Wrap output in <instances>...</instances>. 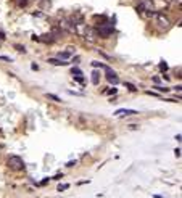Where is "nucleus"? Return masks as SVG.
<instances>
[{"mask_svg": "<svg viewBox=\"0 0 182 198\" xmlns=\"http://www.w3.org/2000/svg\"><path fill=\"white\" fill-rule=\"evenodd\" d=\"M58 56H60V58H63V60H65V58H69V56H71V52H63V53L60 52Z\"/></svg>", "mask_w": 182, "mask_h": 198, "instance_id": "obj_13", "label": "nucleus"}, {"mask_svg": "<svg viewBox=\"0 0 182 198\" xmlns=\"http://www.w3.org/2000/svg\"><path fill=\"white\" fill-rule=\"evenodd\" d=\"M18 5H19V7H26V5H28V0H18Z\"/></svg>", "mask_w": 182, "mask_h": 198, "instance_id": "obj_16", "label": "nucleus"}, {"mask_svg": "<svg viewBox=\"0 0 182 198\" xmlns=\"http://www.w3.org/2000/svg\"><path fill=\"white\" fill-rule=\"evenodd\" d=\"M106 71H108V74H106V79H108L111 84H115V85H116V84L119 82V79H118V76H116V73H111L110 69H106Z\"/></svg>", "mask_w": 182, "mask_h": 198, "instance_id": "obj_6", "label": "nucleus"}, {"mask_svg": "<svg viewBox=\"0 0 182 198\" xmlns=\"http://www.w3.org/2000/svg\"><path fill=\"white\" fill-rule=\"evenodd\" d=\"M0 40H5V35H3V32H0Z\"/></svg>", "mask_w": 182, "mask_h": 198, "instance_id": "obj_24", "label": "nucleus"}, {"mask_svg": "<svg viewBox=\"0 0 182 198\" xmlns=\"http://www.w3.org/2000/svg\"><path fill=\"white\" fill-rule=\"evenodd\" d=\"M84 37H85V40H89V42H95V40H97V37H98L97 29H94V28H85Z\"/></svg>", "mask_w": 182, "mask_h": 198, "instance_id": "obj_4", "label": "nucleus"}, {"mask_svg": "<svg viewBox=\"0 0 182 198\" xmlns=\"http://www.w3.org/2000/svg\"><path fill=\"white\" fill-rule=\"evenodd\" d=\"M0 60H2V61H7V63L13 61V60H11V58H8V56H0Z\"/></svg>", "mask_w": 182, "mask_h": 198, "instance_id": "obj_21", "label": "nucleus"}, {"mask_svg": "<svg viewBox=\"0 0 182 198\" xmlns=\"http://www.w3.org/2000/svg\"><path fill=\"white\" fill-rule=\"evenodd\" d=\"M50 5H52V2H50V0H44V2H42V8L44 7H49L50 8Z\"/></svg>", "mask_w": 182, "mask_h": 198, "instance_id": "obj_17", "label": "nucleus"}, {"mask_svg": "<svg viewBox=\"0 0 182 198\" xmlns=\"http://www.w3.org/2000/svg\"><path fill=\"white\" fill-rule=\"evenodd\" d=\"M139 111H135V110H118L116 111V116H131V115H137Z\"/></svg>", "mask_w": 182, "mask_h": 198, "instance_id": "obj_7", "label": "nucleus"}, {"mask_svg": "<svg viewBox=\"0 0 182 198\" xmlns=\"http://www.w3.org/2000/svg\"><path fill=\"white\" fill-rule=\"evenodd\" d=\"M160 69L161 71H166V69H168V65H166V63H160Z\"/></svg>", "mask_w": 182, "mask_h": 198, "instance_id": "obj_18", "label": "nucleus"}, {"mask_svg": "<svg viewBox=\"0 0 182 198\" xmlns=\"http://www.w3.org/2000/svg\"><path fill=\"white\" fill-rule=\"evenodd\" d=\"M47 98H50V100H53V101H61V98L53 95V94H47Z\"/></svg>", "mask_w": 182, "mask_h": 198, "instance_id": "obj_12", "label": "nucleus"}, {"mask_svg": "<svg viewBox=\"0 0 182 198\" xmlns=\"http://www.w3.org/2000/svg\"><path fill=\"white\" fill-rule=\"evenodd\" d=\"M155 19H156L158 26H160L161 29H168L169 26H171V21H169V18L166 16L165 13H160V11H155Z\"/></svg>", "mask_w": 182, "mask_h": 198, "instance_id": "obj_3", "label": "nucleus"}, {"mask_svg": "<svg viewBox=\"0 0 182 198\" xmlns=\"http://www.w3.org/2000/svg\"><path fill=\"white\" fill-rule=\"evenodd\" d=\"M8 167H11L13 171H21L23 167H24V161H23V158L16 156V155H13V156L8 158Z\"/></svg>", "mask_w": 182, "mask_h": 198, "instance_id": "obj_2", "label": "nucleus"}, {"mask_svg": "<svg viewBox=\"0 0 182 198\" xmlns=\"http://www.w3.org/2000/svg\"><path fill=\"white\" fill-rule=\"evenodd\" d=\"M98 82H100V73H98V71H94V73H92V84L98 85Z\"/></svg>", "mask_w": 182, "mask_h": 198, "instance_id": "obj_9", "label": "nucleus"}, {"mask_svg": "<svg viewBox=\"0 0 182 198\" xmlns=\"http://www.w3.org/2000/svg\"><path fill=\"white\" fill-rule=\"evenodd\" d=\"M49 63H50V65H55V66H65V65H68V61H60V60H55V58H50Z\"/></svg>", "mask_w": 182, "mask_h": 198, "instance_id": "obj_10", "label": "nucleus"}, {"mask_svg": "<svg viewBox=\"0 0 182 198\" xmlns=\"http://www.w3.org/2000/svg\"><path fill=\"white\" fill-rule=\"evenodd\" d=\"M137 11H139L142 16H153L155 15L153 0H139V3H137Z\"/></svg>", "mask_w": 182, "mask_h": 198, "instance_id": "obj_1", "label": "nucleus"}, {"mask_svg": "<svg viewBox=\"0 0 182 198\" xmlns=\"http://www.w3.org/2000/svg\"><path fill=\"white\" fill-rule=\"evenodd\" d=\"M126 87H127V89H129L131 92H135V90H137V89H135V87H134V85H132V84H131V82H126Z\"/></svg>", "mask_w": 182, "mask_h": 198, "instance_id": "obj_15", "label": "nucleus"}, {"mask_svg": "<svg viewBox=\"0 0 182 198\" xmlns=\"http://www.w3.org/2000/svg\"><path fill=\"white\" fill-rule=\"evenodd\" d=\"M92 65H94L95 68H105V66H103L102 63H98V61H94V63H92Z\"/></svg>", "mask_w": 182, "mask_h": 198, "instance_id": "obj_20", "label": "nucleus"}, {"mask_svg": "<svg viewBox=\"0 0 182 198\" xmlns=\"http://www.w3.org/2000/svg\"><path fill=\"white\" fill-rule=\"evenodd\" d=\"M174 155H176L177 158L181 156V148H176V150H174Z\"/></svg>", "mask_w": 182, "mask_h": 198, "instance_id": "obj_22", "label": "nucleus"}, {"mask_svg": "<svg viewBox=\"0 0 182 198\" xmlns=\"http://www.w3.org/2000/svg\"><path fill=\"white\" fill-rule=\"evenodd\" d=\"M73 77L76 81H79V82H84V77H82V73H81V69H77V68H73Z\"/></svg>", "mask_w": 182, "mask_h": 198, "instance_id": "obj_8", "label": "nucleus"}, {"mask_svg": "<svg viewBox=\"0 0 182 198\" xmlns=\"http://www.w3.org/2000/svg\"><path fill=\"white\" fill-rule=\"evenodd\" d=\"M113 31H115V28L113 26H100V28L97 29V34L98 35H102V37H108V35L113 34Z\"/></svg>", "mask_w": 182, "mask_h": 198, "instance_id": "obj_5", "label": "nucleus"}, {"mask_svg": "<svg viewBox=\"0 0 182 198\" xmlns=\"http://www.w3.org/2000/svg\"><path fill=\"white\" fill-rule=\"evenodd\" d=\"M116 92H118L116 89H110V90H108V94H116Z\"/></svg>", "mask_w": 182, "mask_h": 198, "instance_id": "obj_23", "label": "nucleus"}, {"mask_svg": "<svg viewBox=\"0 0 182 198\" xmlns=\"http://www.w3.org/2000/svg\"><path fill=\"white\" fill-rule=\"evenodd\" d=\"M15 49H16L18 52H23V53L26 52V50H24V47H21V45H15Z\"/></svg>", "mask_w": 182, "mask_h": 198, "instance_id": "obj_19", "label": "nucleus"}, {"mask_svg": "<svg viewBox=\"0 0 182 198\" xmlns=\"http://www.w3.org/2000/svg\"><path fill=\"white\" fill-rule=\"evenodd\" d=\"M68 187H69L68 184H60V185H58V190H60V192H63V190H66Z\"/></svg>", "mask_w": 182, "mask_h": 198, "instance_id": "obj_14", "label": "nucleus"}, {"mask_svg": "<svg viewBox=\"0 0 182 198\" xmlns=\"http://www.w3.org/2000/svg\"><path fill=\"white\" fill-rule=\"evenodd\" d=\"M44 42H49V44H52V42H55V37H53V34H45L42 37Z\"/></svg>", "mask_w": 182, "mask_h": 198, "instance_id": "obj_11", "label": "nucleus"}]
</instances>
